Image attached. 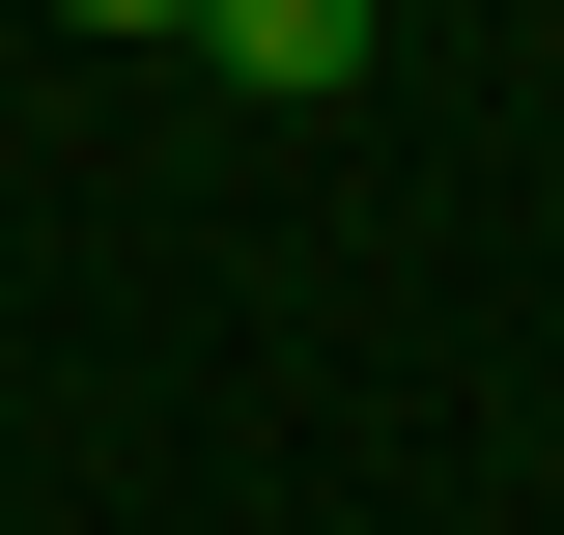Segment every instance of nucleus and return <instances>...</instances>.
<instances>
[{
	"label": "nucleus",
	"instance_id": "f257e3e1",
	"mask_svg": "<svg viewBox=\"0 0 564 535\" xmlns=\"http://www.w3.org/2000/svg\"><path fill=\"white\" fill-rule=\"evenodd\" d=\"M367 29H395V0H198V57L254 85V113H339V85H367Z\"/></svg>",
	"mask_w": 564,
	"mask_h": 535
},
{
	"label": "nucleus",
	"instance_id": "f03ea898",
	"mask_svg": "<svg viewBox=\"0 0 564 535\" xmlns=\"http://www.w3.org/2000/svg\"><path fill=\"white\" fill-rule=\"evenodd\" d=\"M57 29H198V0H57Z\"/></svg>",
	"mask_w": 564,
	"mask_h": 535
}]
</instances>
